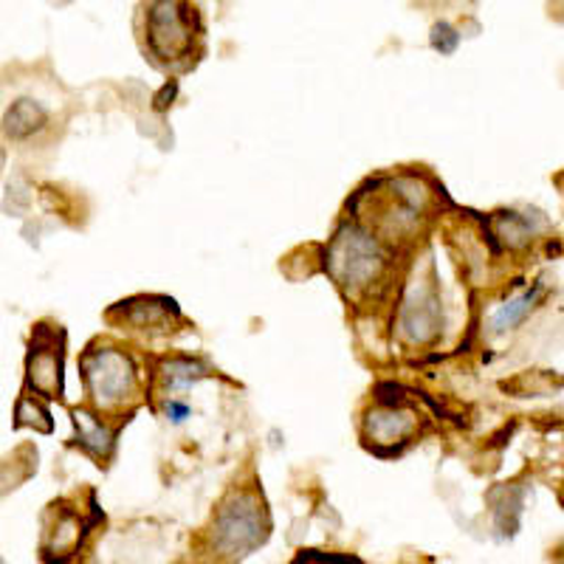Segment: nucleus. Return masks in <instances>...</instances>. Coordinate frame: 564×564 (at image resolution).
Instances as JSON below:
<instances>
[{
    "label": "nucleus",
    "mask_w": 564,
    "mask_h": 564,
    "mask_svg": "<svg viewBox=\"0 0 564 564\" xmlns=\"http://www.w3.org/2000/svg\"><path fill=\"white\" fill-rule=\"evenodd\" d=\"M269 533L271 520L263 497L249 488H238L215 508L212 525L206 528V551L212 562L238 564L257 547H263Z\"/></svg>",
    "instance_id": "nucleus-1"
},
{
    "label": "nucleus",
    "mask_w": 564,
    "mask_h": 564,
    "mask_svg": "<svg viewBox=\"0 0 564 564\" xmlns=\"http://www.w3.org/2000/svg\"><path fill=\"white\" fill-rule=\"evenodd\" d=\"M327 269L339 285L361 291L379 280L384 271V251L367 231L345 226L327 251Z\"/></svg>",
    "instance_id": "nucleus-2"
},
{
    "label": "nucleus",
    "mask_w": 564,
    "mask_h": 564,
    "mask_svg": "<svg viewBox=\"0 0 564 564\" xmlns=\"http://www.w3.org/2000/svg\"><path fill=\"white\" fill-rule=\"evenodd\" d=\"M83 379L85 387H88V395L94 398V404L102 406V410L119 406L135 390L133 361L124 352L113 350V347L85 352Z\"/></svg>",
    "instance_id": "nucleus-3"
},
{
    "label": "nucleus",
    "mask_w": 564,
    "mask_h": 564,
    "mask_svg": "<svg viewBox=\"0 0 564 564\" xmlns=\"http://www.w3.org/2000/svg\"><path fill=\"white\" fill-rule=\"evenodd\" d=\"M189 9L181 0H159L150 9V45L164 59H178L193 45V23Z\"/></svg>",
    "instance_id": "nucleus-4"
},
{
    "label": "nucleus",
    "mask_w": 564,
    "mask_h": 564,
    "mask_svg": "<svg viewBox=\"0 0 564 564\" xmlns=\"http://www.w3.org/2000/svg\"><path fill=\"white\" fill-rule=\"evenodd\" d=\"M26 387L43 398L63 395V352L48 341L37 339L26 359Z\"/></svg>",
    "instance_id": "nucleus-5"
},
{
    "label": "nucleus",
    "mask_w": 564,
    "mask_h": 564,
    "mask_svg": "<svg viewBox=\"0 0 564 564\" xmlns=\"http://www.w3.org/2000/svg\"><path fill=\"white\" fill-rule=\"evenodd\" d=\"M45 122H48V113H45L43 105L37 99L23 97L9 105L7 113H3V122H0V130L7 133V139L26 141L34 133H40L45 128Z\"/></svg>",
    "instance_id": "nucleus-6"
},
{
    "label": "nucleus",
    "mask_w": 564,
    "mask_h": 564,
    "mask_svg": "<svg viewBox=\"0 0 564 564\" xmlns=\"http://www.w3.org/2000/svg\"><path fill=\"white\" fill-rule=\"evenodd\" d=\"M542 294H545V289H542V285L536 282V285H533V289H528L525 294L513 296V300H508L506 305H500V308L494 311V316H491L494 334H506V330L520 327L522 322L528 319V314L536 308L539 300H542Z\"/></svg>",
    "instance_id": "nucleus-7"
},
{
    "label": "nucleus",
    "mask_w": 564,
    "mask_h": 564,
    "mask_svg": "<svg viewBox=\"0 0 564 564\" xmlns=\"http://www.w3.org/2000/svg\"><path fill=\"white\" fill-rule=\"evenodd\" d=\"M74 426H77V437L79 446L88 452L90 457H97V460H108L110 449H113V435L105 426L102 421H97L88 412H74Z\"/></svg>",
    "instance_id": "nucleus-8"
},
{
    "label": "nucleus",
    "mask_w": 564,
    "mask_h": 564,
    "mask_svg": "<svg viewBox=\"0 0 564 564\" xmlns=\"http://www.w3.org/2000/svg\"><path fill=\"white\" fill-rule=\"evenodd\" d=\"M200 376H204V367H200L198 361H189V359L167 361V367H164V379H167L170 387L193 384V381H198Z\"/></svg>",
    "instance_id": "nucleus-9"
},
{
    "label": "nucleus",
    "mask_w": 564,
    "mask_h": 564,
    "mask_svg": "<svg viewBox=\"0 0 564 564\" xmlns=\"http://www.w3.org/2000/svg\"><path fill=\"white\" fill-rule=\"evenodd\" d=\"M430 40L435 52H441L443 57H452L457 52V45H460V32L452 23H435Z\"/></svg>",
    "instance_id": "nucleus-10"
},
{
    "label": "nucleus",
    "mask_w": 564,
    "mask_h": 564,
    "mask_svg": "<svg viewBox=\"0 0 564 564\" xmlns=\"http://www.w3.org/2000/svg\"><path fill=\"white\" fill-rule=\"evenodd\" d=\"M291 564H359L356 556H347V553H325V551H300Z\"/></svg>",
    "instance_id": "nucleus-11"
},
{
    "label": "nucleus",
    "mask_w": 564,
    "mask_h": 564,
    "mask_svg": "<svg viewBox=\"0 0 564 564\" xmlns=\"http://www.w3.org/2000/svg\"><path fill=\"white\" fill-rule=\"evenodd\" d=\"M164 412H167V417L173 423H184L186 417H189V404H184V401H178V398H170L167 406H164Z\"/></svg>",
    "instance_id": "nucleus-12"
}]
</instances>
